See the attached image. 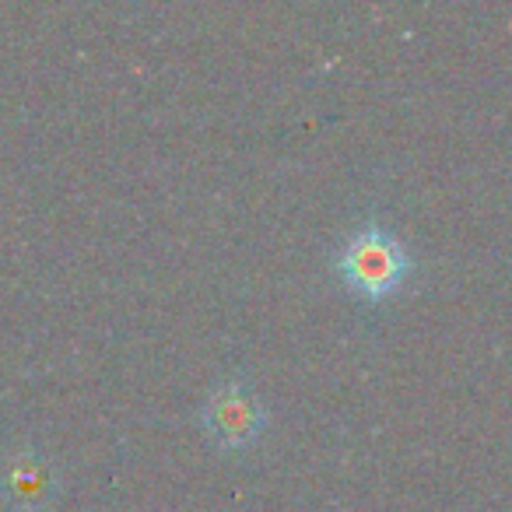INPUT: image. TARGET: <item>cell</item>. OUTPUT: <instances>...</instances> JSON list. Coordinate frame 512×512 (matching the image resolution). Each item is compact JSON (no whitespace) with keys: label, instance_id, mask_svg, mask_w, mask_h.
Segmentation results:
<instances>
[{"label":"cell","instance_id":"6da1fadb","mask_svg":"<svg viewBox=\"0 0 512 512\" xmlns=\"http://www.w3.org/2000/svg\"><path fill=\"white\" fill-rule=\"evenodd\" d=\"M337 274L362 299L383 302L397 292L411 274V256L404 242L383 225H365L348 235L337 253Z\"/></svg>","mask_w":512,"mask_h":512},{"label":"cell","instance_id":"7a4b0ae2","mask_svg":"<svg viewBox=\"0 0 512 512\" xmlns=\"http://www.w3.org/2000/svg\"><path fill=\"white\" fill-rule=\"evenodd\" d=\"M264 407L242 386L228 383L211 393L204 407V428L221 449H246L264 432Z\"/></svg>","mask_w":512,"mask_h":512},{"label":"cell","instance_id":"3957f363","mask_svg":"<svg viewBox=\"0 0 512 512\" xmlns=\"http://www.w3.org/2000/svg\"><path fill=\"white\" fill-rule=\"evenodd\" d=\"M0 484H4V495L18 505V509H43L53 495V470L43 456L36 453H18L15 460H8L4 474H0Z\"/></svg>","mask_w":512,"mask_h":512}]
</instances>
